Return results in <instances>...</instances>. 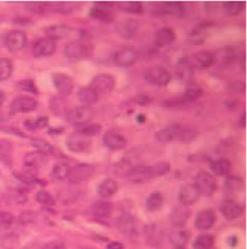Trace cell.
Returning a JSON list of instances; mask_svg holds the SVG:
<instances>
[{"label":"cell","mask_w":247,"mask_h":249,"mask_svg":"<svg viewBox=\"0 0 247 249\" xmlns=\"http://www.w3.org/2000/svg\"><path fill=\"white\" fill-rule=\"evenodd\" d=\"M197 137L198 131L195 127L179 123L168 124L155 133V139L160 143H169V142L191 143Z\"/></svg>","instance_id":"obj_1"},{"label":"cell","mask_w":247,"mask_h":249,"mask_svg":"<svg viewBox=\"0 0 247 249\" xmlns=\"http://www.w3.org/2000/svg\"><path fill=\"white\" fill-rule=\"evenodd\" d=\"M63 54L70 62H78L89 59L93 55V48L90 43L82 40H73L64 47Z\"/></svg>","instance_id":"obj_2"},{"label":"cell","mask_w":247,"mask_h":249,"mask_svg":"<svg viewBox=\"0 0 247 249\" xmlns=\"http://www.w3.org/2000/svg\"><path fill=\"white\" fill-rule=\"evenodd\" d=\"M143 77L146 83L157 87H167L172 81V75L169 71L159 65L147 68L144 71Z\"/></svg>","instance_id":"obj_3"},{"label":"cell","mask_w":247,"mask_h":249,"mask_svg":"<svg viewBox=\"0 0 247 249\" xmlns=\"http://www.w3.org/2000/svg\"><path fill=\"white\" fill-rule=\"evenodd\" d=\"M185 6L182 2H159L153 5V13L158 17H171L179 19L185 15Z\"/></svg>","instance_id":"obj_4"},{"label":"cell","mask_w":247,"mask_h":249,"mask_svg":"<svg viewBox=\"0 0 247 249\" xmlns=\"http://www.w3.org/2000/svg\"><path fill=\"white\" fill-rule=\"evenodd\" d=\"M194 185L196 186L200 196L203 195L205 197H210L217 190V183L215 178L207 171H200L199 173H197Z\"/></svg>","instance_id":"obj_5"},{"label":"cell","mask_w":247,"mask_h":249,"mask_svg":"<svg viewBox=\"0 0 247 249\" xmlns=\"http://www.w3.org/2000/svg\"><path fill=\"white\" fill-rule=\"evenodd\" d=\"M93 110L91 107H86V106H76V107L68 109L66 113V120L72 126L78 128L84 124H89L93 118Z\"/></svg>","instance_id":"obj_6"},{"label":"cell","mask_w":247,"mask_h":249,"mask_svg":"<svg viewBox=\"0 0 247 249\" xmlns=\"http://www.w3.org/2000/svg\"><path fill=\"white\" fill-rule=\"evenodd\" d=\"M92 139L81 133L75 132L70 134L66 139V147L70 153L84 154L89 152L92 146Z\"/></svg>","instance_id":"obj_7"},{"label":"cell","mask_w":247,"mask_h":249,"mask_svg":"<svg viewBox=\"0 0 247 249\" xmlns=\"http://www.w3.org/2000/svg\"><path fill=\"white\" fill-rule=\"evenodd\" d=\"M117 85V79L110 73H99L95 75L90 87L98 95L110 94Z\"/></svg>","instance_id":"obj_8"},{"label":"cell","mask_w":247,"mask_h":249,"mask_svg":"<svg viewBox=\"0 0 247 249\" xmlns=\"http://www.w3.org/2000/svg\"><path fill=\"white\" fill-rule=\"evenodd\" d=\"M95 171L96 166L94 164L79 163L74 167H71V171H70L68 180L74 184L82 183L91 178Z\"/></svg>","instance_id":"obj_9"},{"label":"cell","mask_w":247,"mask_h":249,"mask_svg":"<svg viewBox=\"0 0 247 249\" xmlns=\"http://www.w3.org/2000/svg\"><path fill=\"white\" fill-rule=\"evenodd\" d=\"M139 58L138 51L133 47H123L114 53V63L120 67L133 66Z\"/></svg>","instance_id":"obj_10"},{"label":"cell","mask_w":247,"mask_h":249,"mask_svg":"<svg viewBox=\"0 0 247 249\" xmlns=\"http://www.w3.org/2000/svg\"><path fill=\"white\" fill-rule=\"evenodd\" d=\"M27 44V36H26L25 32L21 30H13L8 32L4 37V46L6 50L13 53H19L21 52Z\"/></svg>","instance_id":"obj_11"},{"label":"cell","mask_w":247,"mask_h":249,"mask_svg":"<svg viewBox=\"0 0 247 249\" xmlns=\"http://www.w3.org/2000/svg\"><path fill=\"white\" fill-rule=\"evenodd\" d=\"M37 101L30 96H19L15 98L10 105L11 115L17 113H28L36 109Z\"/></svg>","instance_id":"obj_12"},{"label":"cell","mask_w":247,"mask_h":249,"mask_svg":"<svg viewBox=\"0 0 247 249\" xmlns=\"http://www.w3.org/2000/svg\"><path fill=\"white\" fill-rule=\"evenodd\" d=\"M53 85L61 97H68L72 94L74 82L72 77L66 73H54L52 75Z\"/></svg>","instance_id":"obj_13"},{"label":"cell","mask_w":247,"mask_h":249,"mask_svg":"<svg viewBox=\"0 0 247 249\" xmlns=\"http://www.w3.org/2000/svg\"><path fill=\"white\" fill-rule=\"evenodd\" d=\"M57 50L56 42L47 37L39 38L33 43L32 55L34 58H48L55 54Z\"/></svg>","instance_id":"obj_14"},{"label":"cell","mask_w":247,"mask_h":249,"mask_svg":"<svg viewBox=\"0 0 247 249\" xmlns=\"http://www.w3.org/2000/svg\"><path fill=\"white\" fill-rule=\"evenodd\" d=\"M102 141L105 147L108 148L109 150H112V152L122 150L127 145L126 137L124 136L122 133L114 130H109L107 132H105L102 137Z\"/></svg>","instance_id":"obj_15"},{"label":"cell","mask_w":247,"mask_h":249,"mask_svg":"<svg viewBox=\"0 0 247 249\" xmlns=\"http://www.w3.org/2000/svg\"><path fill=\"white\" fill-rule=\"evenodd\" d=\"M189 60L193 68L204 70L214 65L216 61V55L209 51H200L197 52L196 54H194L191 58H189Z\"/></svg>","instance_id":"obj_16"},{"label":"cell","mask_w":247,"mask_h":249,"mask_svg":"<svg viewBox=\"0 0 247 249\" xmlns=\"http://www.w3.org/2000/svg\"><path fill=\"white\" fill-rule=\"evenodd\" d=\"M165 235L164 228L156 222L149 224L144 228V236L147 243L155 247H160L163 244Z\"/></svg>","instance_id":"obj_17"},{"label":"cell","mask_w":247,"mask_h":249,"mask_svg":"<svg viewBox=\"0 0 247 249\" xmlns=\"http://www.w3.org/2000/svg\"><path fill=\"white\" fill-rule=\"evenodd\" d=\"M47 156L38 152L28 153L24 157L25 171L31 174H35L38 171V169L42 168L47 164Z\"/></svg>","instance_id":"obj_18"},{"label":"cell","mask_w":247,"mask_h":249,"mask_svg":"<svg viewBox=\"0 0 247 249\" xmlns=\"http://www.w3.org/2000/svg\"><path fill=\"white\" fill-rule=\"evenodd\" d=\"M219 211L227 219L234 220L241 216L243 209L239 203L231 199H226L220 202Z\"/></svg>","instance_id":"obj_19"},{"label":"cell","mask_w":247,"mask_h":249,"mask_svg":"<svg viewBox=\"0 0 247 249\" xmlns=\"http://www.w3.org/2000/svg\"><path fill=\"white\" fill-rule=\"evenodd\" d=\"M190 236V231L183 226V224H174L170 231L169 239L170 242L175 245V247H178L187 244L189 242Z\"/></svg>","instance_id":"obj_20"},{"label":"cell","mask_w":247,"mask_h":249,"mask_svg":"<svg viewBox=\"0 0 247 249\" xmlns=\"http://www.w3.org/2000/svg\"><path fill=\"white\" fill-rule=\"evenodd\" d=\"M140 28V24L134 19H127L120 22L117 26V32L125 39L134 38Z\"/></svg>","instance_id":"obj_21"},{"label":"cell","mask_w":247,"mask_h":249,"mask_svg":"<svg viewBox=\"0 0 247 249\" xmlns=\"http://www.w3.org/2000/svg\"><path fill=\"white\" fill-rule=\"evenodd\" d=\"M216 221L215 212L210 209H203L201 210L196 218H195V226L199 231H207L213 227Z\"/></svg>","instance_id":"obj_22"},{"label":"cell","mask_w":247,"mask_h":249,"mask_svg":"<svg viewBox=\"0 0 247 249\" xmlns=\"http://www.w3.org/2000/svg\"><path fill=\"white\" fill-rule=\"evenodd\" d=\"M175 75L183 83H192L194 76V68L190 63L189 58L184 57L177 61L175 65Z\"/></svg>","instance_id":"obj_23"},{"label":"cell","mask_w":247,"mask_h":249,"mask_svg":"<svg viewBox=\"0 0 247 249\" xmlns=\"http://www.w3.org/2000/svg\"><path fill=\"white\" fill-rule=\"evenodd\" d=\"M117 226L120 232L128 237H134L138 233L137 221L130 214H123L119 217Z\"/></svg>","instance_id":"obj_24"},{"label":"cell","mask_w":247,"mask_h":249,"mask_svg":"<svg viewBox=\"0 0 247 249\" xmlns=\"http://www.w3.org/2000/svg\"><path fill=\"white\" fill-rule=\"evenodd\" d=\"M200 198V194L194 184H185L178 193V200L182 206H192Z\"/></svg>","instance_id":"obj_25"},{"label":"cell","mask_w":247,"mask_h":249,"mask_svg":"<svg viewBox=\"0 0 247 249\" xmlns=\"http://www.w3.org/2000/svg\"><path fill=\"white\" fill-rule=\"evenodd\" d=\"M176 34L170 27H163L159 29L154 36V43L158 48L169 47L175 41Z\"/></svg>","instance_id":"obj_26"},{"label":"cell","mask_w":247,"mask_h":249,"mask_svg":"<svg viewBox=\"0 0 247 249\" xmlns=\"http://www.w3.org/2000/svg\"><path fill=\"white\" fill-rule=\"evenodd\" d=\"M45 33L47 35V38L55 41L68 36L71 33V27L66 24H54L47 27Z\"/></svg>","instance_id":"obj_27"},{"label":"cell","mask_w":247,"mask_h":249,"mask_svg":"<svg viewBox=\"0 0 247 249\" xmlns=\"http://www.w3.org/2000/svg\"><path fill=\"white\" fill-rule=\"evenodd\" d=\"M213 25L214 24L211 22H203L195 26L192 32L190 33V41L195 44H200L202 42H204L207 32L213 27Z\"/></svg>","instance_id":"obj_28"},{"label":"cell","mask_w":247,"mask_h":249,"mask_svg":"<svg viewBox=\"0 0 247 249\" xmlns=\"http://www.w3.org/2000/svg\"><path fill=\"white\" fill-rule=\"evenodd\" d=\"M78 101L83 104L86 107H91L98 102L99 95L97 94L91 87H85L79 89L77 92Z\"/></svg>","instance_id":"obj_29"},{"label":"cell","mask_w":247,"mask_h":249,"mask_svg":"<svg viewBox=\"0 0 247 249\" xmlns=\"http://www.w3.org/2000/svg\"><path fill=\"white\" fill-rule=\"evenodd\" d=\"M90 17L93 20L102 24H109L114 20V15L110 10L93 5L90 10Z\"/></svg>","instance_id":"obj_30"},{"label":"cell","mask_w":247,"mask_h":249,"mask_svg":"<svg viewBox=\"0 0 247 249\" xmlns=\"http://www.w3.org/2000/svg\"><path fill=\"white\" fill-rule=\"evenodd\" d=\"M210 168L218 176H227L230 174L232 164L226 158H217L215 160H210Z\"/></svg>","instance_id":"obj_31"},{"label":"cell","mask_w":247,"mask_h":249,"mask_svg":"<svg viewBox=\"0 0 247 249\" xmlns=\"http://www.w3.org/2000/svg\"><path fill=\"white\" fill-rule=\"evenodd\" d=\"M119 185L116 180L111 178H106L103 181H101L98 185V189H97V193H98L99 197L103 199H107L112 197V196L118 192Z\"/></svg>","instance_id":"obj_32"},{"label":"cell","mask_w":247,"mask_h":249,"mask_svg":"<svg viewBox=\"0 0 247 249\" xmlns=\"http://www.w3.org/2000/svg\"><path fill=\"white\" fill-rule=\"evenodd\" d=\"M31 145L36 149V152L45 156H55L57 150L51 143L41 138H31Z\"/></svg>","instance_id":"obj_33"},{"label":"cell","mask_w":247,"mask_h":249,"mask_svg":"<svg viewBox=\"0 0 247 249\" xmlns=\"http://www.w3.org/2000/svg\"><path fill=\"white\" fill-rule=\"evenodd\" d=\"M71 171V166L65 162H59L57 163L52 169V177L56 180L63 181L67 180Z\"/></svg>","instance_id":"obj_34"},{"label":"cell","mask_w":247,"mask_h":249,"mask_svg":"<svg viewBox=\"0 0 247 249\" xmlns=\"http://www.w3.org/2000/svg\"><path fill=\"white\" fill-rule=\"evenodd\" d=\"M49 107L56 117H63L68 111L67 103L63 97H53L49 102Z\"/></svg>","instance_id":"obj_35"},{"label":"cell","mask_w":247,"mask_h":249,"mask_svg":"<svg viewBox=\"0 0 247 249\" xmlns=\"http://www.w3.org/2000/svg\"><path fill=\"white\" fill-rule=\"evenodd\" d=\"M165 204V197L161 193H153L147 197L145 201V206L148 211L156 212L161 210Z\"/></svg>","instance_id":"obj_36"},{"label":"cell","mask_w":247,"mask_h":249,"mask_svg":"<svg viewBox=\"0 0 247 249\" xmlns=\"http://www.w3.org/2000/svg\"><path fill=\"white\" fill-rule=\"evenodd\" d=\"M49 124L48 117H38L35 119H27L23 123L24 128L29 132H36L41 129H45Z\"/></svg>","instance_id":"obj_37"},{"label":"cell","mask_w":247,"mask_h":249,"mask_svg":"<svg viewBox=\"0 0 247 249\" xmlns=\"http://www.w3.org/2000/svg\"><path fill=\"white\" fill-rule=\"evenodd\" d=\"M112 205L108 202L105 201H99L96 204H94L93 206V214L97 218L104 219V218H108L111 213H112Z\"/></svg>","instance_id":"obj_38"},{"label":"cell","mask_w":247,"mask_h":249,"mask_svg":"<svg viewBox=\"0 0 247 249\" xmlns=\"http://www.w3.org/2000/svg\"><path fill=\"white\" fill-rule=\"evenodd\" d=\"M203 94H204V91H203L201 86L198 85L197 83L192 82L188 85L187 88H185L183 96L192 103L194 101H196L197 99H199V98H201Z\"/></svg>","instance_id":"obj_39"},{"label":"cell","mask_w":247,"mask_h":249,"mask_svg":"<svg viewBox=\"0 0 247 249\" xmlns=\"http://www.w3.org/2000/svg\"><path fill=\"white\" fill-rule=\"evenodd\" d=\"M119 8L126 14L131 15H141L143 14L144 8L141 2L138 1H126V2H120L118 4Z\"/></svg>","instance_id":"obj_40"},{"label":"cell","mask_w":247,"mask_h":249,"mask_svg":"<svg viewBox=\"0 0 247 249\" xmlns=\"http://www.w3.org/2000/svg\"><path fill=\"white\" fill-rule=\"evenodd\" d=\"M223 11L229 16H238L245 10L244 1H226L222 5Z\"/></svg>","instance_id":"obj_41"},{"label":"cell","mask_w":247,"mask_h":249,"mask_svg":"<svg viewBox=\"0 0 247 249\" xmlns=\"http://www.w3.org/2000/svg\"><path fill=\"white\" fill-rule=\"evenodd\" d=\"M214 244V238L212 235L204 234L198 236L193 242L194 249H211Z\"/></svg>","instance_id":"obj_42"},{"label":"cell","mask_w":247,"mask_h":249,"mask_svg":"<svg viewBox=\"0 0 247 249\" xmlns=\"http://www.w3.org/2000/svg\"><path fill=\"white\" fill-rule=\"evenodd\" d=\"M13 62L8 58H0V82L7 81L13 74Z\"/></svg>","instance_id":"obj_43"},{"label":"cell","mask_w":247,"mask_h":249,"mask_svg":"<svg viewBox=\"0 0 247 249\" xmlns=\"http://www.w3.org/2000/svg\"><path fill=\"white\" fill-rule=\"evenodd\" d=\"M16 88L17 90L20 92L38 95V89L36 85H35V82L33 79H30V78H26V79H22V81H19L16 84Z\"/></svg>","instance_id":"obj_44"},{"label":"cell","mask_w":247,"mask_h":249,"mask_svg":"<svg viewBox=\"0 0 247 249\" xmlns=\"http://www.w3.org/2000/svg\"><path fill=\"white\" fill-rule=\"evenodd\" d=\"M149 168H151L153 178H157V177H161L168 174L171 170V166L168 162H159L149 166Z\"/></svg>","instance_id":"obj_45"},{"label":"cell","mask_w":247,"mask_h":249,"mask_svg":"<svg viewBox=\"0 0 247 249\" xmlns=\"http://www.w3.org/2000/svg\"><path fill=\"white\" fill-rule=\"evenodd\" d=\"M101 131H102V126L99 124H84V126L76 128V132L81 133V134H84L90 138L92 136L98 135Z\"/></svg>","instance_id":"obj_46"},{"label":"cell","mask_w":247,"mask_h":249,"mask_svg":"<svg viewBox=\"0 0 247 249\" xmlns=\"http://www.w3.org/2000/svg\"><path fill=\"white\" fill-rule=\"evenodd\" d=\"M35 199H36V201L39 204H41V205L49 206V207L54 206L56 204V201H55L54 197L51 195V193H49L48 191H45V190H41V191L37 192L36 196H35Z\"/></svg>","instance_id":"obj_47"},{"label":"cell","mask_w":247,"mask_h":249,"mask_svg":"<svg viewBox=\"0 0 247 249\" xmlns=\"http://www.w3.org/2000/svg\"><path fill=\"white\" fill-rule=\"evenodd\" d=\"M243 182L240 177L238 176H229L225 182V190L229 193H234L241 189Z\"/></svg>","instance_id":"obj_48"},{"label":"cell","mask_w":247,"mask_h":249,"mask_svg":"<svg viewBox=\"0 0 247 249\" xmlns=\"http://www.w3.org/2000/svg\"><path fill=\"white\" fill-rule=\"evenodd\" d=\"M189 103H191V102L182 95L179 97L169 98V99L164 101L163 105L165 106V107H168V108H178V107H181V106H184Z\"/></svg>","instance_id":"obj_49"},{"label":"cell","mask_w":247,"mask_h":249,"mask_svg":"<svg viewBox=\"0 0 247 249\" xmlns=\"http://www.w3.org/2000/svg\"><path fill=\"white\" fill-rule=\"evenodd\" d=\"M19 245V236L15 233L7 234L1 239V247L3 249H15Z\"/></svg>","instance_id":"obj_50"},{"label":"cell","mask_w":247,"mask_h":249,"mask_svg":"<svg viewBox=\"0 0 247 249\" xmlns=\"http://www.w3.org/2000/svg\"><path fill=\"white\" fill-rule=\"evenodd\" d=\"M13 146L8 140L0 139V161H7L11 158Z\"/></svg>","instance_id":"obj_51"},{"label":"cell","mask_w":247,"mask_h":249,"mask_svg":"<svg viewBox=\"0 0 247 249\" xmlns=\"http://www.w3.org/2000/svg\"><path fill=\"white\" fill-rule=\"evenodd\" d=\"M227 89L232 93L241 94L245 92V84L242 82H232L227 84Z\"/></svg>","instance_id":"obj_52"},{"label":"cell","mask_w":247,"mask_h":249,"mask_svg":"<svg viewBox=\"0 0 247 249\" xmlns=\"http://www.w3.org/2000/svg\"><path fill=\"white\" fill-rule=\"evenodd\" d=\"M152 101H153L152 97H149L146 94H139V95H136L133 98V103H135V104H137L139 106L149 105V104L152 103Z\"/></svg>","instance_id":"obj_53"},{"label":"cell","mask_w":247,"mask_h":249,"mask_svg":"<svg viewBox=\"0 0 247 249\" xmlns=\"http://www.w3.org/2000/svg\"><path fill=\"white\" fill-rule=\"evenodd\" d=\"M14 215L10 212L0 211V226L2 227H8L14 222Z\"/></svg>","instance_id":"obj_54"},{"label":"cell","mask_w":247,"mask_h":249,"mask_svg":"<svg viewBox=\"0 0 247 249\" xmlns=\"http://www.w3.org/2000/svg\"><path fill=\"white\" fill-rule=\"evenodd\" d=\"M35 217H36V215H35L34 212L25 211V212L21 213L19 220L22 225H29V224H33L35 220Z\"/></svg>","instance_id":"obj_55"},{"label":"cell","mask_w":247,"mask_h":249,"mask_svg":"<svg viewBox=\"0 0 247 249\" xmlns=\"http://www.w3.org/2000/svg\"><path fill=\"white\" fill-rule=\"evenodd\" d=\"M41 249H66V245L59 240H55V241H51L43 245Z\"/></svg>","instance_id":"obj_56"},{"label":"cell","mask_w":247,"mask_h":249,"mask_svg":"<svg viewBox=\"0 0 247 249\" xmlns=\"http://www.w3.org/2000/svg\"><path fill=\"white\" fill-rule=\"evenodd\" d=\"M65 129L62 127V126H59V127H50L48 129V133L50 135L52 136H58V135H61L62 133H64Z\"/></svg>","instance_id":"obj_57"},{"label":"cell","mask_w":247,"mask_h":249,"mask_svg":"<svg viewBox=\"0 0 247 249\" xmlns=\"http://www.w3.org/2000/svg\"><path fill=\"white\" fill-rule=\"evenodd\" d=\"M94 5L99 6L102 8H106V10H110L113 6L117 5V2H108V1H100V2H94Z\"/></svg>","instance_id":"obj_58"},{"label":"cell","mask_w":247,"mask_h":249,"mask_svg":"<svg viewBox=\"0 0 247 249\" xmlns=\"http://www.w3.org/2000/svg\"><path fill=\"white\" fill-rule=\"evenodd\" d=\"M107 249H124V245L120 242H111L107 245Z\"/></svg>","instance_id":"obj_59"},{"label":"cell","mask_w":247,"mask_h":249,"mask_svg":"<svg viewBox=\"0 0 247 249\" xmlns=\"http://www.w3.org/2000/svg\"><path fill=\"white\" fill-rule=\"evenodd\" d=\"M239 126L241 128H245L246 127V112L244 111L239 118Z\"/></svg>","instance_id":"obj_60"},{"label":"cell","mask_w":247,"mask_h":249,"mask_svg":"<svg viewBox=\"0 0 247 249\" xmlns=\"http://www.w3.org/2000/svg\"><path fill=\"white\" fill-rule=\"evenodd\" d=\"M136 121H137V123H139V124H143V123L146 121V117H145L144 114L140 113V114H138L137 117H136Z\"/></svg>","instance_id":"obj_61"},{"label":"cell","mask_w":247,"mask_h":249,"mask_svg":"<svg viewBox=\"0 0 247 249\" xmlns=\"http://www.w3.org/2000/svg\"><path fill=\"white\" fill-rule=\"evenodd\" d=\"M4 100H5V94H4L3 91L0 90V106L3 104Z\"/></svg>","instance_id":"obj_62"},{"label":"cell","mask_w":247,"mask_h":249,"mask_svg":"<svg viewBox=\"0 0 247 249\" xmlns=\"http://www.w3.org/2000/svg\"><path fill=\"white\" fill-rule=\"evenodd\" d=\"M6 121H7V118L5 117V115H4L2 112H0V123L6 122Z\"/></svg>","instance_id":"obj_63"},{"label":"cell","mask_w":247,"mask_h":249,"mask_svg":"<svg viewBox=\"0 0 247 249\" xmlns=\"http://www.w3.org/2000/svg\"><path fill=\"white\" fill-rule=\"evenodd\" d=\"M175 249H185L184 246H178V247H175Z\"/></svg>","instance_id":"obj_64"}]
</instances>
